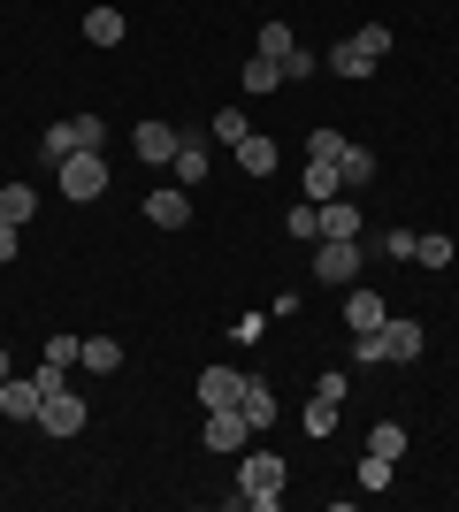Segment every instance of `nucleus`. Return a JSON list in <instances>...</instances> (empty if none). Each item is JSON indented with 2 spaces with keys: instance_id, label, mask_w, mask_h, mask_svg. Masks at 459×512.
<instances>
[{
  "instance_id": "obj_1",
  "label": "nucleus",
  "mask_w": 459,
  "mask_h": 512,
  "mask_svg": "<svg viewBox=\"0 0 459 512\" xmlns=\"http://www.w3.org/2000/svg\"><path fill=\"white\" fill-rule=\"evenodd\" d=\"M421 344H429V337H421V321L391 314L383 329H368V337L352 344V360H360V367H391V360H421Z\"/></svg>"
},
{
  "instance_id": "obj_2",
  "label": "nucleus",
  "mask_w": 459,
  "mask_h": 512,
  "mask_svg": "<svg viewBox=\"0 0 459 512\" xmlns=\"http://www.w3.org/2000/svg\"><path fill=\"white\" fill-rule=\"evenodd\" d=\"M238 505H253V512H276V505H284V459H276V451H253V444H245Z\"/></svg>"
},
{
  "instance_id": "obj_3",
  "label": "nucleus",
  "mask_w": 459,
  "mask_h": 512,
  "mask_svg": "<svg viewBox=\"0 0 459 512\" xmlns=\"http://www.w3.org/2000/svg\"><path fill=\"white\" fill-rule=\"evenodd\" d=\"M39 153H46V169H54L62 153H108V123H100V115H69V123H46Z\"/></svg>"
},
{
  "instance_id": "obj_4",
  "label": "nucleus",
  "mask_w": 459,
  "mask_h": 512,
  "mask_svg": "<svg viewBox=\"0 0 459 512\" xmlns=\"http://www.w3.org/2000/svg\"><path fill=\"white\" fill-rule=\"evenodd\" d=\"M360 260H368V245L360 237H314V283H360Z\"/></svg>"
},
{
  "instance_id": "obj_5",
  "label": "nucleus",
  "mask_w": 459,
  "mask_h": 512,
  "mask_svg": "<svg viewBox=\"0 0 459 512\" xmlns=\"http://www.w3.org/2000/svg\"><path fill=\"white\" fill-rule=\"evenodd\" d=\"M54 184H62V199H100L108 192V153H62Z\"/></svg>"
},
{
  "instance_id": "obj_6",
  "label": "nucleus",
  "mask_w": 459,
  "mask_h": 512,
  "mask_svg": "<svg viewBox=\"0 0 459 512\" xmlns=\"http://www.w3.org/2000/svg\"><path fill=\"white\" fill-rule=\"evenodd\" d=\"M199 444H207V451H245V444H253V421H245L238 406H215L207 421H199Z\"/></svg>"
},
{
  "instance_id": "obj_7",
  "label": "nucleus",
  "mask_w": 459,
  "mask_h": 512,
  "mask_svg": "<svg viewBox=\"0 0 459 512\" xmlns=\"http://www.w3.org/2000/svg\"><path fill=\"white\" fill-rule=\"evenodd\" d=\"M92 421V413H85V398H77V390H46V406H39V428H46V436H77V428H85Z\"/></svg>"
},
{
  "instance_id": "obj_8",
  "label": "nucleus",
  "mask_w": 459,
  "mask_h": 512,
  "mask_svg": "<svg viewBox=\"0 0 459 512\" xmlns=\"http://www.w3.org/2000/svg\"><path fill=\"white\" fill-rule=\"evenodd\" d=\"M176 146H184V130H176V123H138L131 130V153H138V161H153V169L176 161Z\"/></svg>"
},
{
  "instance_id": "obj_9",
  "label": "nucleus",
  "mask_w": 459,
  "mask_h": 512,
  "mask_svg": "<svg viewBox=\"0 0 459 512\" xmlns=\"http://www.w3.org/2000/svg\"><path fill=\"white\" fill-rule=\"evenodd\" d=\"M39 406H46L39 375H8V383H0V413H8V421H39Z\"/></svg>"
},
{
  "instance_id": "obj_10",
  "label": "nucleus",
  "mask_w": 459,
  "mask_h": 512,
  "mask_svg": "<svg viewBox=\"0 0 459 512\" xmlns=\"http://www.w3.org/2000/svg\"><path fill=\"white\" fill-rule=\"evenodd\" d=\"M345 321H352V337H368V329H383V321H391V299H375V291L345 283Z\"/></svg>"
},
{
  "instance_id": "obj_11",
  "label": "nucleus",
  "mask_w": 459,
  "mask_h": 512,
  "mask_svg": "<svg viewBox=\"0 0 459 512\" xmlns=\"http://www.w3.org/2000/svg\"><path fill=\"white\" fill-rule=\"evenodd\" d=\"M245 398V367H207V375H199V406L215 413V406H238Z\"/></svg>"
},
{
  "instance_id": "obj_12",
  "label": "nucleus",
  "mask_w": 459,
  "mask_h": 512,
  "mask_svg": "<svg viewBox=\"0 0 459 512\" xmlns=\"http://www.w3.org/2000/svg\"><path fill=\"white\" fill-rule=\"evenodd\" d=\"M299 192L322 207V199H345V169L337 161H322V153H306V176H299Z\"/></svg>"
},
{
  "instance_id": "obj_13",
  "label": "nucleus",
  "mask_w": 459,
  "mask_h": 512,
  "mask_svg": "<svg viewBox=\"0 0 459 512\" xmlns=\"http://www.w3.org/2000/svg\"><path fill=\"white\" fill-rule=\"evenodd\" d=\"M146 222L153 230H184V222H192V199L176 192V184H161V192H146Z\"/></svg>"
},
{
  "instance_id": "obj_14",
  "label": "nucleus",
  "mask_w": 459,
  "mask_h": 512,
  "mask_svg": "<svg viewBox=\"0 0 459 512\" xmlns=\"http://www.w3.org/2000/svg\"><path fill=\"white\" fill-rule=\"evenodd\" d=\"M322 62L337 69V77H345V85H360V77H375V69H383V62H375V54H368V46H360V39H345V46H329Z\"/></svg>"
},
{
  "instance_id": "obj_15",
  "label": "nucleus",
  "mask_w": 459,
  "mask_h": 512,
  "mask_svg": "<svg viewBox=\"0 0 459 512\" xmlns=\"http://www.w3.org/2000/svg\"><path fill=\"white\" fill-rule=\"evenodd\" d=\"M230 153H238V169H245V176H276V138H261V130H245Z\"/></svg>"
},
{
  "instance_id": "obj_16",
  "label": "nucleus",
  "mask_w": 459,
  "mask_h": 512,
  "mask_svg": "<svg viewBox=\"0 0 459 512\" xmlns=\"http://www.w3.org/2000/svg\"><path fill=\"white\" fill-rule=\"evenodd\" d=\"M238 413H245L253 428H276V390H268L261 375H245V398H238Z\"/></svg>"
},
{
  "instance_id": "obj_17",
  "label": "nucleus",
  "mask_w": 459,
  "mask_h": 512,
  "mask_svg": "<svg viewBox=\"0 0 459 512\" xmlns=\"http://www.w3.org/2000/svg\"><path fill=\"white\" fill-rule=\"evenodd\" d=\"M314 222H322V237H360V207H352V199H322Z\"/></svg>"
},
{
  "instance_id": "obj_18",
  "label": "nucleus",
  "mask_w": 459,
  "mask_h": 512,
  "mask_svg": "<svg viewBox=\"0 0 459 512\" xmlns=\"http://www.w3.org/2000/svg\"><path fill=\"white\" fill-rule=\"evenodd\" d=\"M85 39H92V46H123V39H131L123 8H92V16H85Z\"/></svg>"
},
{
  "instance_id": "obj_19",
  "label": "nucleus",
  "mask_w": 459,
  "mask_h": 512,
  "mask_svg": "<svg viewBox=\"0 0 459 512\" xmlns=\"http://www.w3.org/2000/svg\"><path fill=\"white\" fill-rule=\"evenodd\" d=\"M31 214H39V192H31V184H0V222H31Z\"/></svg>"
},
{
  "instance_id": "obj_20",
  "label": "nucleus",
  "mask_w": 459,
  "mask_h": 512,
  "mask_svg": "<svg viewBox=\"0 0 459 512\" xmlns=\"http://www.w3.org/2000/svg\"><path fill=\"white\" fill-rule=\"evenodd\" d=\"M337 169H345V192H352V184H375V153H368V146H352V138H345Z\"/></svg>"
},
{
  "instance_id": "obj_21",
  "label": "nucleus",
  "mask_w": 459,
  "mask_h": 512,
  "mask_svg": "<svg viewBox=\"0 0 459 512\" xmlns=\"http://www.w3.org/2000/svg\"><path fill=\"white\" fill-rule=\"evenodd\" d=\"M77 367H92V375H115V367H123V344L115 337H85V360Z\"/></svg>"
},
{
  "instance_id": "obj_22",
  "label": "nucleus",
  "mask_w": 459,
  "mask_h": 512,
  "mask_svg": "<svg viewBox=\"0 0 459 512\" xmlns=\"http://www.w3.org/2000/svg\"><path fill=\"white\" fill-rule=\"evenodd\" d=\"M276 85H284V62H268V54H253V62H245V92L261 100V92H276Z\"/></svg>"
},
{
  "instance_id": "obj_23",
  "label": "nucleus",
  "mask_w": 459,
  "mask_h": 512,
  "mask_svg": "<svg viewBox=\"0 0 459 512\" xmlns=\"http://www.w3.org/2000/svg\"><path fill=\"white\" fill-rule=\"evenodd\" d=\"M176 176H184V184H207V138H184V146H176Z\"/></svg>"
},
{
  "instance_id": "obj_24",
  "label": "nucleus",
  "mask_w": 459,
  "mask_h": 512,
  "mask_svg": "<svg viewBox=\"0 0 459 512\" xmlns=\"http://www.w3.org/2000/svg\"><path fill=\"white\" fill-rule=\"evenodd\" d=\"M452 253H459V245H452V237H444V230L414 237V260H421V268H452Z\"/></svg>"
},
{
  "instance_id": "obj_25",
  "label": "nucleus",
  "mask_w": 459,
  "mask_h": 512,
  "mask_svg": "<svg viewBox=\"0 0 459 512\" xmlns=\"http://www.w3.org/2000/svg\"><path fill=\"white\" fill-rule=\"evenodd\" d=\"M299 428H306V436H337V406H329V398H306Z\"/></svg>"
},
{
  "instance_id": "obj_26",
  "label": "nucleus",
  "mask_w": 459,
  "mask_h": 512,
  "mask_svg": "<svg viewBox=\"0 0 459 512\" xmlns=\"http://www.w3.org/2000/svg\"><path fill=\"white\" fill-rule=\"evenodd\" d=\"M368 451H375V459H398V451H406V428H398V421H375L368 428Z\"/></svg>"
},
{
  "instance_id": "obj_27",
  "label": "nucleus",
  "mask_w": 459,
  "mask_h": 512,
  "mask_svg": "<svg viewBox=\"0 0 459 512\" xmlns=\"http://www.w3.org/2000/svg\"><path fill=\"white\" fill-rule=\"evenodd\" d=\"M245 130H253V123H245V115H238V107H222V115H215V123H207V138H215V146H238V138H245Z\"/></svg>"
},
{
  "instance_id": "obj_28",
  "label": "nucleus",
  "mask_w": 459,
  "mask_h": 512,
  "mask_svg": "<svg viewBox=\"0 0 459 512\" xmlns=\"http://www.w3.org/2000/svg\"><path fill=\"white\" fill-rule=\"evenodd\" d=\"M291 46H299V39H291V23H261V54H268V62H284Z\"/></svg>"
},
{
  "instance_id": "obj_29",
  "label": "nucleus",
  "mask_w": 459,
  "mask_h": 512,
  "mask_svg": "<svg viewBox=\"0 0 459 512\" xmlns=\"http://www.w3.org/2000/svg\"><path fill=\"white\" fill-rule=\"evenodd\" d=\"M391 467H398V459H375V451H368V459H360V490H391Z\"/></svg>"
},
{
  "instance_id": "obj_30",
  "label": "nucleus",
  "mask_w": 459,
  "mask_h": 512,
  "mask_svg": "<svg viewBox=\"0 0 459 512\" xmlns=\"http://www.w3.org/2000/svg\"><path fill=\"white\" fill-rule=\"evenodd\" d=\"M77 360H85V337H54L46 344V367H77Z\"/></svg>"
},
{
  "instance_id": "obj_31",
  "label": "nucleus",
  "mask_w": 459,
  "mask_h": 512,
  "mask_svg": "<svg viewBox=\"0 0 459 512\" xmlns=\"http://www.w3.org/2000/svg\"><path fill=\"white\" fill-rule=\"evenodd\" d=\"M314 69H322V62H314V54H306V46H291V54H284V85H306V77H314Z\"/></svg>"
},
{
  "instance_id": "obj_32",
  "label": "nucleus",
  "mask_w": 459,
  "mask_h": 512,
  "mask_svg": "<svg viewBox=\"0 0 459 512\" xmlns=\"http://www.w3.org/2000/svg\"><path fill=\"white\" fill-rule=\"evenodd\" d=\"M345 390H352V383H345V367H329L322 383H314V398H329V406H345Z\"/></svg>"
},
{
  "instance_id": "obj_33",
  "label": "nucleus",
  "mask_w": 459,
  "mask_h": 512,
  "mask_svg": "<svg viewBox=\"0 0 459 512\" xmlns=\"http://www.w3.org/2000/svg\"><path fill=\"white\" fill-rule=\"evenodd\" d=\"M291 237H299V245H306V237H322V222H314V199H306V207H291Z\"/></svg>"
},
{
  "instance_id": "obj_34",
  "label": "nucleus",
  "mask_w": 459,
  "mask_h": 512,
  "mask_svg": "<svg viewBox=\"0 0 459 512\" xmlns=\"http://www.w3.org/2000/svg\"><path fill=\"white\" fill-rule=\"evenodd\" d=\"M375 253H391V260H414V230H391L383 245H375Z\"/></svg>"
},
{
  "instance_id": "obj_35",
  "label": "nucleus",
  "mask_w": 459,
  "mask_h": 512,
  "mask_svg": "<svg viewBox=\"0 0 459 512\" xmlns=\"http://www.w3.org/2000/svg\"><path fill=\"white\" fill-rule=\"evenodd\" d=\"M23 253V237H16V222H0V260H16Z\"/></svg>"
},
{
  "instance_id": "obj_36",
  "label": "nucleus",
  "mask_w": 459,
  "mask_h": 512,
  "mask_svg": "<svg viewBox=\"0 0 459 512\" xmlns=\"http://www.w3.org/2000/svg\"><path fill=\"white\" fill-rule=\"evenodd\" d=\"M8 375H16V367H8V344H0V383H8Z\"/></svg>"
}]
</instances>
